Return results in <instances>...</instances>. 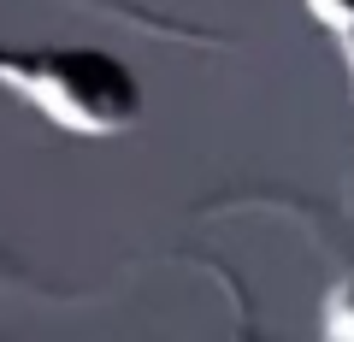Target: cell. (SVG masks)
<instances>
[{
	"label": "cell",
	"mask_w": 354,
	"mask_h": 342,
	"mask_svg": "<svg viewBox=\"0 0 354 342\" xmlns=\"http://www.w3.org/2000/svg\"><path fill=\"white\" fill-rule=\"evenodd\" d=\"M0 89L65 136H124L142 124V77L83 41H0Z\"/></svg>",
	"instance_id": "1"
},
{
	"label": "cell",
	"mask_w": 354,
	"mask_h": 342,
	"mask_svg": "<svg viewBox=\"0 0 354 342\" xmlns=\"http://www.w3.org/2000/svg\"><path fill=\"white\" fill-rule=\"evenodd\" d=\"M301 6L330 36V48H337V59H342V77H348V95H354V0H301Z\"/></svg>",
	"instance_id": "2"
},
{
	"label": "cell",
	"mask_w": 354,
	"mask_h": 342,
	"mask_svg": "<svg viewBox=\"0 0 354 342\" xmlns=\"http://www.w3.org/2000/svg\"><path fill=\"white\" fill-rule=\"evenodd\" d=\"M319 330H325V336L354 342V272L325 295V307H319Z\"/></svg>",
	"instance_id": "3"
}]
</instances>
